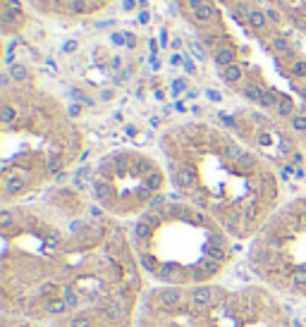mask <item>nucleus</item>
I'll return each instance as SVG.
<instances>
[{
  "instance_id": "nucleus-8",
  "label": "nucleus",
  "mask_w": 306,
  "mask_h": 327,
  "mask_svg": "<svg viewBox=\"0 0 306 327\" xmlns=\"http://www.w3.org/2000/svg\"><path fill=\"white\" fill-rule=\"evenodd\" d=\"M247 24H249L253 31H263V29L268 27V17H266V12H261V10H251Z\"/></svg>"
},
{
  "instance_id": "nucleus-11",
  "label": "nucleus",
  "mask_w": 306,
  "mask_h": 327,
  "mask_svg": "<svg viewBox=\"0 0 306 327\" xmlns=\"http://www.w3.org/2000/svg\"><path fill=\"white\" fill-rule=\"evenodd\" d=\"M67 10H70V15H89V12H93V5L86 0H72L67 5Z\"/></svg>"
},
{
  "instance_id": "nucleus-5",
  "label": "nucleus",
  "mask_w": 306,
  "mask_h": 327,
  "mask_svg": "<svg viewBox=\"0 0 306 327\" xmlns=\"http://www.w3.org/2000/svg\"><path fill=\"white\" fill-rule=\"evenodd\" d=\"M134 327H297L292 308L261 282L148 287Z\"/></svg>"
},
{
  "instance_id": "nucleus-7",
  "label": "nucleus",
  "mask_w": 306,
  "mask_h": 327,
  "mask_svg": "<svg viewBox=\"0 0 306 327\" xmlns=\"http://www.w3.org/2000/svg\"><path fill=\"white\" fill-rule=\"evenodd\" d=\"M165 170L141 151H112L96 165L91 193L96 206L115 220L141 218L153 206L167 201Z\"/></svg>"
},
{
  "instance_id": "nucleus-9",
  "label": "nucleus",
  "mask_w": 306,
  "mask_h": 327,
  "mask_svg": "<svg viewBox=\"0 0 306 327\" xmlns=\"http://www.w3.org/2000/svg\"><path fill=\"white\" fill-rule=\"evenodd\" d=\"M194 19L198 24H211L216 19V7L213 5H203V7L194 10Z\"/></svg>"
},
{
  "instance_id": "nucleus-6",
  "label": "nucleus",
  "mask_w": 306,
  "mask_h": 327,
  "mask_svg": "<svg viewBox=\"0 0 306 327\" xmlns=\"http://www.w3.org/2000/svg\"><path fill=\"white\" fill-rule=\"evenodd\" d=\"M247 265L253 282L282 299L306 301V196L280 206L249 241Z\"/></svg>"
},
{
  "instance_id": "nucleus-1",
  "label": "nucleus",
  "mask_w": 306,
  "mask_h": 327,
  "mask_svg": "<svg viewBox=\"0 0 306 327\" xmlns=\"http://www.w3.org/2000/svg\"><path fill=\"white\" fill-rule=\"evenodd\" d=\"M0 308L38 327H134L146 277L129 227L74 189L0 213Z\"/></svg>"
},
{
  "instance_id": "nucleus-12",
  "label": "nucleus",
  "mask_w": 306,
  "mask_h": 327,
  "mask_svg": "<svg viewBox=\"0 0 306 327\" xmlns=\"http://www.w3.org/2000/svg\"><path fill=\"white\" fill-rule=\"evenodd\" d=\"M187 2H189V7H192V12H194V10H198V7H203V5H206L203 0H187Z\"/></svg>"
},
{
  "instance_id": "nucleus-3",
  "label": "nucleus",
  "mask_w": 306,
  "mask_h": 327,
  "mask_svg": "<svg viewBox=\"0 0 306 327\" xmlns=\"http://www.w3.org/2000/svg\"><path fill=\"white\" fill-rule=\"evenodd\" d=\"M2 172L0 193L5 206L24 203L31 193L55 182L79 160L84 138L60 101L29 77H2Z\"/></svg>"
},
{
  "instance_id": "nucleus-4",
  "label": "nucleus",
  "mask_w": 306,
  "mask_h": 327,
  "mask_svg": "<svg viewBox=\"0 0 306 327\" xmlns=\"http://www.w3.org/2000/svg\"><path fill=\"white\" fill-rule=\"evenodd\" d=\"M144 277L153 287L220 282L237 260V239L189 201H163L129 224Z\"/></svg>"
},
{
  "instance_id": "nucleus-2",
  "label": "nucleus",
  "mask_w": 306,
  "mask_h": 327,
  "mask_svg": "<svg viewBox=\"0 0 306 327\" xmlns=\"http://www.w3.org/2000/svg\"><path fill=\"white\" fill-rule=\"evenodd\" d=\"M161 148L177 193L218 220L232 239L251 241L280 208L270 165L220 127L175 124L163 134Z\"/></svg>"
},
{
  "instance_id": "nucleus-10",
  "label": "nucleus",
  "mask_w": 306,
  "mask_h": 327,
  "mask_svg": "<svg viewBox=\"0 0 306 327\" xmlns=\"http://www.w3.org/2000/svg\"><path fill=\"white\" fill-rule=\"evenodd\" d=\"M0 327H38V325H34V323H29V320H22V318H15V315L2 313V315H0Z\"/></svg>"
}]
</instances>
